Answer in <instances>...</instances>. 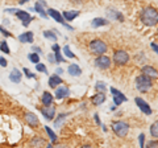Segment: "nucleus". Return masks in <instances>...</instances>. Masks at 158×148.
I'll use <instances>...</instances> for the list:
<instances>
[{"label":"nucleus","mask_w":158,"mask_h":148,"mask_svg":"<svg viewBox=\"0 0 158 148\" xmlns=\"http://www.w3.org/2000/svg\"><path fill=\"white\" fill-rule=\"evenodd\" d=\"M46 144L45 139H42V137H33V139L31 140V148H42Z\"/></svg>","instance_id":"17"},{"label":"nucleus","mask_w":158,"mask_h":148,"mask_svg":"<svg viewBox=\"0 0 158 148\" xmlns=\"http://www.w3.org/2000/svg\"><path fill=\"white\" fill-rule=\"evenodd\" d=\"M61 83H62V78L58 77V76H50V78H49V86L52 89L58 87Z\"/></svg>","instance_id":"20"},{"label":"nucleus","mask_w":158,"mask_h":148,"mask_svg":"<svg viewBox=\"0 0 158 148\" xmlns=\"http://www.w3.org/2000/svg\"><path fill=\"white\" fill-rule=\"evenodd\" d=\"M25 122L27 124H29L31 127H38L40 124V120L36 114H33V112H27L25 114Z\"/></svg>","instance_id":"12"},{"label":"nucleus","mask_w":158,"mask_h":148,"mask_svg":"<svg viewBox=\"0 0 158 148\" xmlns=\"http://www.w3.org/2000/svg\"><path fill=\"white\" fill-rule=\"evenodd\" d=\"M95 66L102 69V70H106V69H108L111 66V60L108 58L107 56H98L96 60H95Z\"/></svg>","instance_id":"6"},{"label":"nucleus","mask_w":158,"mask_h":148,"mask_svg":"<svg viewBox=\"0 0 158 148\" xmlns=\"http://www.w3.org/2000/svg\"><path fill=\"white\" fill-rule=\"evenodd\" d=\"M142 74L146 76V77H149L150 80H152V78H158V72L153 66H149V65H146V66L142 67Z\"/></svg>","instance_id":"13"},{"label":"nucleus","mask_w":158,"mask_h":148,"mask_svg":"<svg viewBox=\"0 0 158 148\" xmlns=\"http://www.w3.org/2000/svg\"><path fill=\"white\" fill-rule=\"evenodd\" d=\"M0 32H2V33L4 34V36H6V37H11V36H12V34L9 33V32L7 31V29H4L3 27H0Z\"/></svg>","instance_id":"37"},{"label":"nucleus","mask_w":158,"mask_h":148,"mask_svg":"<svg viewBox=\"0 0 158 148\" xmlns=\"http://www.w3.org/2000/svg\"><path fill=\"white\" fill-rule=\"evenodd\" d=\"M146 148H158V141L157 140L149 141V143H148V146H146Z\"/></svg>","instance_id":"35"},{"label":"nucleus","mask_w":158,"mask_h":148,"mask_svg":"<svg viewBox=\"0 0 158 148\" xmlns=\"http://www.w3.org/2000/svg\"><path fill=\"white\" fill-rule=\"evenodd\" d=\"M52 49H53L54 52H57V50H61V49H59V45H58V44H54V45L52 46Z\"/></svg>","instance_id":"42"},{"label":"nucleus","mask_w":158,"mask_h":148,"mask_svg":"<svg viewBox=\"0 0 158 148\" xmlns=\"http://www.w3.org/2000/svg\"><path fill=\"white\" fill-rule=\"evenodd\" d=\"M46 148H53V146H52V144H48V147H46Z\"/></svg>","instance_id":"51"},{"label":"nucleus","mask_w":158,"mask_h":148,"mask_svg":"<svg viewBox=\"0 0 158 148\" xmlns=\"http://www.w3.org/2000/svg\"><path fill=\"white\" fill-rule=\"evenodd\" d=\"M24 74H25V76L28 77V78H34V74L33 73H31V70H29V69H27V67H24Z\"/></svg>","instance_id":"36"},{"label":"nucleus","mask_w":158,"mask_h":148,"mask_svg":"<svg viewBox=\"0 0 158 148\" xmlns=\"http://www.w3.org/2000/svg\"><path fill=\"white\" fill-rule=\"evenodd\" d=\"M62 72H63L62 69H57V74H62Z\"/></svg>","instance_id":"48"},{"label":"nucleus","mask_w":158,"mask_h":148,"mask_svg":"<svg viewBox=\"0 0 158 148\" xmlns=\"http://www.w3.org/2000/svg\"><path fill=\"white\" fill-rule=\"evenodd\" d=\"M41 102H42V105H44V106H49V105H52V103H53V95L50 94V93L45 91V93L42 94Z\"/></svg>","instance_id":"23"},{"label":"nucleus","mask_w":158,"mask_h":148,"mask_svg":"<svg viewBox=\"0 0 158 148\" xmlns=\"http://www.w3.org/2000/svg\"><path fill=\"white\" fill-rule=\"evenodd\" d=\"M44 37L48 38V40H52V41H56L57 40V36L52 31H45V32H44Z\"/></svg>","instance_id":"27"},{"label":"nucleus","mask_w":158,"mask_h":148,"mask_svg":"<svg viewBox=\"0 0 158 148\" xmlns=\"http://www.w3.org/2000/svg\"><path fill=\"white\" fill-rule=\"evenodd\" d=\"M48 13L50 15V16L54 19V20H56L57 23H61V24H63V25H65L66 28H69V29H73L71 27H69L67 24L65 23V19H63V16L61 13H59L58 11H56V9H53V8H48Z\"/></svg>","instance_id":"9"},{"label":"nucleus","mask_w":158,"mask_h":148,"mask_svg":"<svg viewBox=\"0 0 158 148\" xmlns=\"http://www.w3.org/2000/svg\"><path fill=\"white\" fill-rule=\"evenodd\" d=\"M79 11H66V12H63V19L67 21H73L74 19H77L79 16Z\"/></svg>","instance_id":"22"},{"label":"nucleus","mask_w":158,"mask_h":148,"mask_svg":"<svg viewBox=\"0 0 158 148\" xmlns=\"http://www.w3.org/2000/svg\"><path fill=\"white\" fill-rule=\"evenodd\" d=\"M8 65V62H7V60L4 57H0V66H3V67H6Z\"/></svg>","instance_id":"39"},{"label":"nucleus","mask_w":158,"mask_h":148,"mask_svg":"<svg viewBox=\"0 0 158 148\" xmlns=\"http://www.w3.org/2000/svg\"><path fill=\"white\" fill-rule=\"evenodd\" d=\"M21 72L17 70V69H13V70L11 72V74H9V80H11L13 83H19L20 81H21Z\"/></svg>","instance_id":"18"},{"label":"nucleus","mask_w":158,"mask_h":148,"mask_svg":"<svg viewBox=\"0 0 158 148\" xmlns=\"http://www.w3.org/2000/svg\"><path fill=\"white\" fill-rule=\"evenodd\" d=\"M91 25L94 28L104 27V25H108V20L107 19H103V17H96V19H94V20L91 21Z\"/></svg>","instance_id":"21"},{"label":"nucleus","mask_w":158,"mask_h":148,"mask_svg":"<svg viewBox=\"0 0 158 148\" xmlns=\"http://www.w3.org/2000/svg\"><path fill=\"white\" fill-rule=\"evenodd\" d=\"M136 105L140 107V110L144 112V114H146V115H150V114H152L150 106L148 105V103H146L144 99H141V98H136Z\"/></svg>","instance_id":"11"},{"label":"nucleus","mask_w":158,"mask_h":148,"mask_svg":"<svg viewBox=\"0 0 158 148\" xmlns=\"http://www.w3.org/2000/svg\"><path fill=\"white\" fill-rule=\"evenodd\" d=\"M28 58H29V61L33 62V63H38L40 62V56H38L37 53H31L28 56Z\"/></svg>","instance_id":"30"},{"label":"nucleus","mask_w":158,"mask_h":148,"mask_svg":"<svg viewBox=\"0 0 158 148\" xmlns=\"http://www.w3.org/2000/svg\"><path fill=\"white\" fill-rule=\"evenodd\" d=\"M138 139H140V147H141V148H144V141H145V135H144V134H141L140 136H138Z\"/></svg>","instance_id":"38"},{"label":"nucleus","mask_w":158,"mask_h":148,"mask_svg":"<svg viewBox=\"0 0 158 148\" xmlns=\"http://www.w3.org/2000/svg\"><path fill=\"white\" fill-rule=\"evenodd\" d=\"M128 61H129V54L124 50H117V52H115V54H113V62H115L117 66L125 65Z\"/></svg>","instance_id":"5"},{"label":"nucleus","mask_w":158,"mask_h":148,"mask_svg":"<svg viewBox=\"0 0 158 148\" xmlns=\"http://www.w3.org/2000/svg\"><path fill=\"white\" fill-rule=\"evenodd\" d=\"M74 2H75V3H79V2H81V0H74Z\"/></svg>","instance_id":"52"},{"label":"nucleus","mask_w":158,"mask_h":148,"mask_svg":"<svg viewBox=\"0 0 158 148\" xmlns=\"http://www.w3.org/2000/svg\"><path fill=\"white\" fill-rule=\"evenodd\" d=\"M95 120H96V123H99V124H100V120H99V115H98V114H95Z\"/></svg>","instance_id":"46"},{"label":"nucleus","mask_w":158,"mask_h":148,"mask_svg":"<svg viewBox=\"0 0 158 148\" xmlns=\"http://www.w3.org/2000/svg\"><path fill=\"white\" fill-rule=\"evenodd\" d=\"M19 11V9H15V8H11V9H6V12H8V13H16Z\"/></svg>","instance_id":"43"},{"label":"nucleus","mask_w":158,"mask_h":148,"mask_svg":"<svg viewBox=\"0 0 158 148\" xmlns=\"http://www.w3.org/2000/svg\"><path fill=\"white\" fill-rule=\"evenodd\" d=\"M65 119H66V114H59L58 118L56 119V122H54V127H59Z\"/></svg>","instance_id":"28"},{"label":"nucleus","mask_w":158,"mask_h":148,"mask_svg":"<svg viewBox=\"0 0 158 148\" xmlns=\"http://www.w3.org/2000/svg\"><path fill=\"white\" fill-rule=\"evenodd\" d=\"M96 90H99V91H102V93H104L106 91V83L104 82H100V81H99V82H96Z\"/></svg>","instance_id":"32"},{"label":"nucleus","mask_w":158,"mask_h":148,"mask_svg":"<svg viewBox=\"0 0 158 148\" xmlns=\"http://www.w3.org/2000/svg\"><path fill=\"white\" fill-rule=\"evenodd\" d=\"M56 148H69V147H67L66 144H58Z\"/></svg>","instance_id":"45"},{"label":"nucleus","mask_w":158,"mask_h":148,"mask_svg":"<svg viewBox=\"0 0 158 148\" xmlns=\"http://www.w3.org/2000/svg\"><path fill=\"white\" fill-rule=\"evenodd\" d=\"M141 23L146 27H154L158 24V11L153 7H148L141 12Z\"/></svg>","instance_id":"1"},{"label":"nucleus","mask_w":158,"mask_h":148,"mask_svg":"<svg viewBox=\"0 0 158 148\" xmlns=\"http://www.w3.org/2000/svg\"><path fill=\"white\" fill-rule=\"evenodd\" d=\"M45 131H46V134L49 135V137H50V140H52V143H56L57 141V135H56V132H54L50 127H45Z\"/></svg>","instance_id":"25"},{"label":"nucleus","mask_w":158,"mask_h":148,"mask_svg":"<svg viewBox=\"0 0 158 148\" xmlns=\"http://www.w3.org/2000/svg\"><path fill=\"white\" fill-rule=\"evenodd\" d=\"M27 2H29V0H20V2H19V3H20V4H25Z\"/></svg>","instance_id":"47"},{"label":"nucleus","mask_w":158,"mask_h":148,"mask_svg":"<svg viewBox=\"0 0 158 148\" xmlns=\"http://www.w3.org/2000/svg\"><path fill=\"white\" fill-rule=\"evenodd\" d=\"M136 87L140 93H146L152 87V80L146 76H140L136 78Z\"/></svg>","instance_id":"3"},{"label":"nucleus","mask_w":158,"mask_h":148,"mask_svg":"<svg viewBox=\"0 0 158 148\" xmlns=\"http://www.w3.org/2000/svg\"><path fill=\"white\" fill-rule=\"evenodd\" d=\"M106 101V95H104V93H100V94H96V95H94L92 97V103L95 106H99V105H102L103 102Z\"/></svg>","instance_id":"24"},{"label":"nucleus","mask_w":158,"mask_h":148,"mask_svg":"<svg viewBox=\"0 0 158 148\" xmlns=\"http://www.w3.org/2000/svg\"><path fill=\"white\" fill-rule=\"evenodd\" d=\"M82 148H92V147H91V146H83Z\"/></svg>","instance_id":"50"},{"label":"nucleus","mask_w":158,"mask_h":148,"mask_svg":"<svg viewBox=\"0 0 158 148\" xmlns=\"http://www.w3.org/2000/svg\"><path fill=\"white\" fill-rule=\"evenodd\" d=\"M150 134H152V136L158 137V120L154 122V123H153V124L150 126Z\"/></svg>","instance_id":"26"},{"label":"nucleus","mask_w":158,"mask_h":148,"mask_svg":"<svg viewBox=\"0 0 158 148\" xmlns=\"http://www.w3.org/2000/svg\"><path fill=\"white\" fill-rule=\"evenodd\" d=\"M90 50L94 54H98V56H102L107 52V44L102 40H92L90 42Z\"/></svg>","instance_id":"4"},{"label":"nucleus","mask_w":158,"mask_h":148,"mask_svg":"<svg viewBox=\"0 0 158 148\" xmlns=\"http://www.w3.org/2000/svg\"><path fill=\"white\" fill-rule=\"evenodd\" d=\"M19 40L24 42V44H32L33 42V32H27V33H23L19 36Z\"/></svg>","instance_id":"19"},{"label":"nucleus","mask_w":158,"mask_h":148,"mask_svg":"<svg viewBox=\"0 0 158 148\" xmlns=\"http://www.w3.org/2000/svg\"><path fill=\"white\" fill-rule=\"evenodd\" d=\"M54 57H56V61L57 62H63L65 60H63V57H62V54H61V52L59 50H57L56 53H54Z\"/></svg>","instance_id":"34"},{"label":"nucleus","mask_w":158,"mask_h":148,"mask_svg":"<svg viewBox=\"0 0 158 148\" xmlns=\"http://www.w3.org/2000/svg\"><path fill=\"white\" fill-rule=\"evenodd\" d=\"M15 15H16L17 19H20V20L23 21V25H24V27H28L29 24H31V21L33 20V17H32L27 11H21V9H19V11L15 13Z\"/></svg>","instance_id":"7"},{"label":"nucleus","mask_w":158,"mask_h":148,"mask_svg":"<svg viewBox=\"0 0 158 148\" xmlns=\"http://www.w3.org/2000/svg\"><path fill=\"white\" fill-rule=\"evenodd\" d=\"M112 131L118 136V137H125L128 131H129V126L128 123L123 122V120H116V122H112Z\"/></svg>","instance_id":"2"},{"label":"nucleus","mask_w":158,"mask_h":148,"mask_svg":"<svg viewBox=\"0 0 158 148\" xmlns=\"http://www.w3.org/2000/svg\"><path fill=\"white\" fill-rule=\"evenodd\" d=\"M45 8H46V3L44 2V0H38V2L36 3V6H34V9H36V11L41 15L42 17H48V15L45 13Z\"/></svg>","instance_id":"14"},{"label":"nucleus","mask_w":158,"mask_h":148,"mask_svg":"<svg viewBox=\"0 0 158 148\" xmlns=\"http://www.w3.org/2000/svg\"><path fill=\"white\" fill-rule=\"evenodd\" d=\"M67 72H69V74H70V76H73V77H79V76L82 74V69L79 67V65H77V63H71V65L69 66Z\"/></svg>","instance_id":"16"},{"label":"nucleus","mask_w":158,"mask_h":148,"mask_svg":"<svg viewBox=\"0 0 158 148\" xmlns=\"http://www.w3.org/2000/svg\"><path fill=\"white\" fill-rule=\"evenodd\" d=\"M4 24H6V25H8V24H9V20H7V19H4Z\"/></svg>","instance_id":"49"},{"label":"nucleus","mask_w":158,"mask_h":148,"mask_svg":"<svg viewBox=\"0 0 158 148\" xmlns=\"http://www.w3.org/2000/svg\"><path fill=\"white\" fill-rule=\"evenodd\" d=\"M41 114L44 115V118L48 120H53L54 119V115H56V107L53 105H49L41 108Z\"/></svg>","instance_id":"8"},{"label":"nucleus","mask_w":158,"mask_h":148,"mask_svg":"<svg viewBox=\"0 0 158 148\" xmlns=\"http://www.w3.org/2000/svg\"><path fill=\"white\" fill-rule=\"evenodd\" d=\"M33 52L34 53H41V49L37 48V46H33Z\"/></svg>","instance_id":"44"},{"label":"nucleus","mask_w":158,"mask_h":148,"mask_svg":"<svg viewBox=\"0 0 158 148\" xmlns=\"http://www.w3.org/2000/svg\"><path fill=\"white\" fill-rule=\"evenodd\" d=\"M69 94H70V91H69V89L66 86H58V87H56V97L58 98V99L66 98Z\"/></svg>","instance_id":"15"},{"label":"nucleus","mask_w":158,"mask_h":148,"mask_svg":"<svg viewBox=\"0 0 158 148\" xmlns=\"http://www.w3.org/2000/svg\"><path fill=\"white\" fill-rule=\"evenodd\" d=\"M63 53H65L69 58H75V54H74V53L70 50V48H69V46H65V48H63Z\"/></svg>","instance_id":"31"},{"label":"nucleus","mask_w":158,"mask_h":148,"mask_svg":"<svg viewBox=\"0 0 158 148\" xmlns=\"http://www.w3.org/2000/svg\"><path fill=\"white\" fill-rule=\"evenodd\" d=\"M150 46H152V49H153V50H154V52L158 54V45H157V44L152 42V44H150Z\"/></svg>","instance_id":"40"},{"label":"nucleus","mask_w":158,"mask_h":148,"mask_svg":"<svg viewBox=\"0 0 158 148\" xmlns=\"http://www.w3.org/2000/svg\"><path fill=\"white\" fill-rule=\"evenodd\" d=\"M111 94L113 95V102H115V105H116V106H117V105H121L123 102H127V97L123 94L121 91L116 90V89L111 87Z\"/></svg>","instance_id":"10"},{"label":"nucleus","mask_w":158,"mask_h":148,"mask_svg":"<svg viewBox=\"0 0 158 148\" xmlns=\"http://www.w3.org/2000/svg\"><path fill=\"white\" fill-rule=\"evenodd\" d=\"M36 69H37V72H41V73H48V70H46V66L44 65V63H41V62L36 63Z\"/></svg>","instance_id":"33"},{"label":"nucleus","mask_w":158,"mask_h":148,"mask_svg":"<svg viewBox=\"0 0 158 148\" xmlns=\"http://www.w3.org/2000/svg\"><path fill=\"white\" fill-rule=\"evenodd\" d=\"M0 50H2L3 53H6V54H9V53H11L7 41H2V42H0Z\"/></svg>","instance_id":"29"},{"label":"nucleus","mask_w":158,"mask_h":148,"mask_svg":"<svg viewBox=\"0 0 158 148\" xmlns=\"http://www.w3.org/2000/svg\"><path fill=\"white\" fill-rule=\"evenodd\" d=\"M48 58L50 62H56V57H54V54H48Z\"/></svg>","instance_id":"41"}]
</instances>
